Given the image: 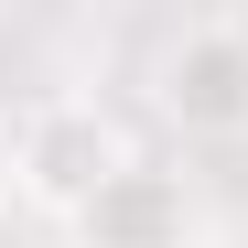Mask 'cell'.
<instances>
[{"instance_id":"1","label":"cell","mask_w":248,"mask_h":248,"mask_svg":"<svg viewBox=\"0 0 248 248\" xmlns=\"http://www.w3.org/2000/svg\"><path fill=\"white\" fill-rule=\"evenodd\" d=\"M162 119L184 140H248V11H205L162 44V76H151Z\"/></svg>"},{"instance_id":"2","label":"cell","mask_w":248,"mask_h":248,"mask_svg":"<svg viewBox=\"0 0 248 248\" xmlns=\"http://www.w3.org/2000/svg\"><path fill=\"white\" fill-rule=\"evenodd\" d=\"M119 130L97 119V97H44L11 119V194H32L44 216H76L108 173H119Z\"/></svg>"},{"instance_id":"3","label":"cell","mask_w":248,"mask_h":248,"mask_svg":"<svg viewBox=\"0 0 248 248\" xmlns=\"http://www.w3.org/2000/svg\"><path fill=\"white\" fill-rule=\"evenodd\" d=\"M65 237H76V248H216V216H205V194L173 173V162L130 151V162L65 216Z\"/></svg>"},{"instance_id":"4","label":"cell","mask_w":248,"mask_h":248,"mask_svg":"<svg viewBox=\"0 0 248 248\" xmlns=\"http://www.w3.org/2000/svg\"><path fill=\"white\" fill-rule=\"evenodd\" d=\"M0 184H11V130H0Z\"/></svg>"}]
</instances>
